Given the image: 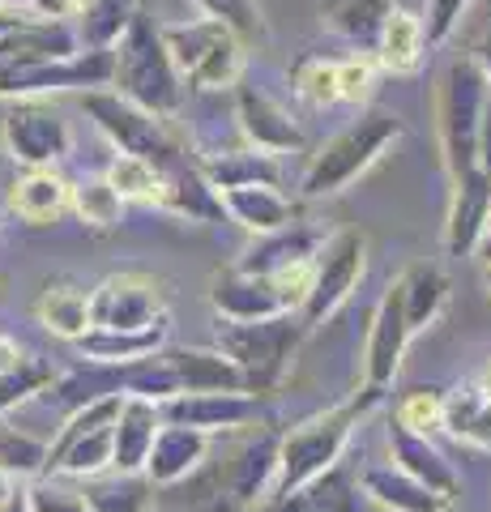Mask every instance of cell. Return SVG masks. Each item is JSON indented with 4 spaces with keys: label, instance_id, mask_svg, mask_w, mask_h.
Returning a JSON list of instances; mask_svg holds the SVG:
<instances>
[{
    "label": "cell",
    "instance_id": "1",
    "mask_svg": "<svg viewBox=\"0 0 491 512\" xmlns=\"http://www.w3.org/2000/svg\"><path fill=\"white\" fill-rule=\"evenodd\" d=\"M107 90L120 94L124 103H133L141 111H150L158 120H171L184 111L188 86L171 64V52L163 43V30L154 26V18L137 9V18L112 47V82Z\"/></svg>",
    "mask_w": 491,
    "mask_h": 512
},
{
    "label": "cell",
    "instance_id": "2",
    "mask_svg": "<svg viewBox=\"0 0 491 512\" xmlns=\"http://www.w3.org/2000/svg\"><path fill=\"white\" fill-rule=\"evenodd\" d=\"M380 397L385 393L363 389L359 397H351V402L312 414V419L295 423L287 436H278V474H274L269 500H282V495L299 491L304 483H312V478H321L325 470H334L346 453V444L355 436V427L380 406Z\"/></svg>",
    "mask_w": 491,
    "mask_h": 512
},
{
    "label": "cell",
    "instance_id": "3",
    "mask_svg": "<svg viewBox=\"0 0 491 512\" xmlns=\"http://www.w3.org/2000/svg\"><path fill=\"white\" fill-rule=\"evenodd\" d=\"M398 137H402L398 111H385V107L363 111L355 124H346L338 137H329L325 146L312 154L304 180H299V192H304V197H334V192L351 188Z\"/></svg>",
    "mask_w": 491,
    "mask_h": 512
},
{
    "label": "cell",
    "instance_id": "4",
    "mask_svg": "<svg viewBox=\"0 0 491 512\" xmlns=\"http://www.w3.org/2000/svg\"><path fill=\"white\" fill-rule=\"evenodd\" d=\"M304 325L299 316H274V320H218V350L240 367L244 389L252 397L274 393L282 376L291 372V363L304 342Z\"/></svg>",
    "mask_w": 491,
    "mask_h": 512
},
{
    "label": "cell",
    "instance_id": "5",
    "mask_svg": "<svg viewBox=\"0 0 491 512\" xmlns=\"http://www.w3.org/2000/svg\"><path fill=\"white\" fill-rule=\"evenodd\" d=\"M487 77L470 56H457L440 73L436 90V128H440V154H445L449 180H462L479 167V120L487 107Z\"/></svg>",
    "mask_w": 491,
    "mask_h": 512
},
{
    "label": "cell",
    "instance_id": "6",
    "mask_svg": "<svg viewBox=\"0 0 491 512\" xmlns=\"http://www.w3.org/2000/svg\"><path fill=\"white\" fill-rule=\"evenodd\" d=\"M163 43L171 52V64L184 77L188 90H235V82L244 77V43L231 35L227 26H218L210 18L193 22H171L158 26Z\"/></svg>",
    "mask_w": 491,
    "mask_h": 512
},
{
    "label": "cell",
    "instance_id": "7",
    "mask_svg": "<svg viewBox=\"0 0 491 512\" xmlns=\"http://www.w3.org/2000/svg\"><path fill=\"white\" fill-rule=\"evenodd\" d=\"M308 265L282 269V274H244V269H223L210 282V308L218 320H274L299 312V303L308 295Z\"/></svg>",
    "mask_w": 491,
    "mask_h": 512
},
{
    "label": "cell",
    "instance_id": "8",
    "mask_svg": "<svg viewBox=\"0 0 491 512\" xmlns=\"http://www.w3.org/2000/svg\"><path fill=\"white\" fill-rule=\"evenodd\" d=\"M82 107H86V116L94 120V128H99V133L116 146V154L141 158V163H150L158 171H167V167H176V163L188 158L180 141L171 137L167 120H158V116H150V111L124 103L120 94H112V90L82 94Z\"/></svg>",
    "mask_w": 491,
    "mask_h": 512
},
{
    "label": "cell",
    "instance_id": "9",
    "mask_svg": "<svg viewBox=\"0 0 491 512\" xmlns=\"http://www.w3.org/2000/svg\"><path fill=\"white\" fill-rule=\"evenodd\" d=\"M363 261H368V239L359 231H334L325 235V244L312 256V274H308V295L299 303V325L316 329L334 316L351 291L363 278Z\"/></svg>",
    "mask_w": 491,
    "mask_h": 512
},
{
    "label": "cell",
    "instance_id": "10",
    "mask_svg": "<svg viewBox=\"0 0 491 512\" xmlns=\"http://www.w3.org/2000/svg\"><path fill=\"white\" fill-rule=\"evenodd\" d=\"M167 316V291L150 274H112L90 291V329L107 333H141L163 325Z\"/></svg>",
    "mask_w": 491,
    "mask_h": 512
},
{
    "label": "cell",
    "instance_id": "11",
    "mask_svg": "<svg viewBox=\"0 0 491 512\" xmlns=\"http://www.w3.org/2000/svg\"><path fill=\"white\" fill-rule=\"evenodd\" d=\"M0 137H5V150L18 167L26 171H47L56 167L60 158L73 150V128L60 116L52 103L43 99H22L5 111V124H0Z\"/></svg>",
    "mask_w": 491,
    "mask_h": 512
},
{
    "label": "cell",
    "instance_id": "12",
    "mask_svg": "<svg viewBox=\"0 0 491 512\" xmlns=\"http://www.w3.org/2000/svg\"><path fill=\"white\" fill-rule=\"evenodd\" d=\"M406 346H410V325L402 312V291H398V282H389L372 312L368 346H363V389L385 393L393 376H398Z\"/></svg>",
    "mask_w": 491,
    "mask_h": 512
},
{
    "label": "cell",
    "instance_id": "13",
    "mask_svg": "<svg viewBox=\"0 0 491 512\" xmlns=\"http://www.w3.org/2000/svg\"><path fill=\"white\" fill-rule=\"evenodd\" d=\"M163 423L193 427L201 436H218V431H244L261 419V397L252 393H180L158 406Z\"/></svg>",
    "mask_w": 491,
    "mask_h": 512
},
{
    "label": "cell",
    "instance_id": "14",
    "mask_svg": "<svg viewBox=\"0 0 491 512\" xmlns=\"http://www.w3.org/2000/svg\"><path fill=\"white\" fill-rule=\"evenodd\" d=\"M235 120H240V133H244V146L261 150V154H287L304 146V133L299 124L291 120V111L282 107L278 99H269L261 86L252 82H235Z\"/></svg>",
    "mask_w": 491,
    "mask_h": 512
},
{
    "label": "cell",
    "instance_id": "15",
    "mask_svg": "<svg viewBox=\"0 0 491 512\" xmlns=\"http://www.w3.org/2000/svg\"><path fill=\"white\" fill-rule=\"evenodd\" d=\"M389 466L402 470L406 478H415V483H423L427 491H436L445 504H453L457 491H462V478H457L453 461L440 453L423 431H410L402 423H389Z\"/></svg>",
    "mask_w": 491,
    "mask_h": 512
},
{
    "label": "cell",
    "instance_id": "16",
    "mask_svg": "<svg viewBox=\"0 0 491 512\" xmlns=\"http://www.w3.org/2000/svg\"><path fill=\"white\" fill-rule=\"evenodd\" d=\"M491 222V175L474 167L462 180H453V205H449V227L445 248L449 256H470Z\"/></svg>",
    "mask_w": 491,
    "mask_h": 512
},
{
    "label": "cell",
    "instance_id": "17",
    "mask_svg": "<svg viewBox=\"0 0 491 512\" xmlns=\"http://www.w3.org/2000/svg\"><path fill=\"white\" fill-rule=\"evenodd\" d=\"M210 457V436H201L193 427H176V423H163L154 436V448L146 457V478L150 487H176L184 483L193 470H201V461Z\"/></svg>",
    "mask_w": 491,
    "mask_h": 512
},
{
    "label": "cell",
    "instance_id": "18",
    "mask_svg": "<svg viewBox=\"0 0 491 512\" xmlns=\"http://www.w3.org/2000/svg\"><path fill=\"white\" fill-rule=\"evenodd\" d=\"M180 393H248L244 376L218 346H167L163 350Z\"/></svg>",
    "mask_w": 491,
    "mask_h": 512
},
{
    "label": "cell",
    "instance_id": "19",
    "mask_svg": "<svg viewBox=\"0 0 491 512\" xmlns=\"http://www.w3.org/2000/svg\"><path fill=\"white\" fill-rule=\"evenodd\" d=\"M325 244V231L321 227H308V222H291V227H282L274 235H261L257 244H252L235 269H244V274H282V269H295V265H308L316 248Z\"/></svg>",
    "mask_w": 491,
    "mask_h": 512
},
{
    "label": "cell",
    "instance_id": "20",
    "mask_svg": "<svg viewBox=\"0 0 491 512\" xmlns=\"http://www.w3.org/2000/svg\"><path fill=\"white\" fill-rule=\"evenodd\" d=\"M158 427H163V414H158L154 402L124 397L116 423H112V474H141L146 470V457L154 448Z\"/></svg>",
    "mask_w": 491,
    "mask_h": 512
},
{
    "label": "cell",
    "instance_id": "21",
    "mask_svg": "<svg viewBox=\"0 0 491 512\" xmlns=\"http://www.w3.org/2000/svg\"><path fill=\"white\" fill-rule=\"evenodd\" d=\"M223 201V218H231L235 227H244L248 235H274L282 227L295 222V205L287 201L282 188H269V184H248V188H227L218 192Z\"/></svg>",
    "mask_w": 491,
    "mask_h": 512
},
{
    "label": "cell",
    "instance_id": "22",
    "mask_svg": "<svg viewBox=\"0 0 491 512\" xmlns=\"http://www.w3.org/2000/svg\"><path fill=\"white\" fill-rule=\"evenodd\" d=\"M440 431H449L457 444L491 453V397L483 393L479 380H462L445 393V402H440Z\"/></svg>",
    "mask_w": 491,
    "mask_h": 512
},
{
    "label": "cell",
    "instance_id": "23",
    "mask_svg": "<svg viewBox=\"0 0 491 512\" xmlns=\"http://www.w3.org/2000/svg\"><path fill=\"white\" fill-rule=\"evenodd\" d=\"M197 171L205 175V184L214 192H227V188H248V184H269V188H282V167L274 154H261L252 146H235V150H218V154H205Z\"/></svg>",
    "mask_w": 491,
    "mask_h": 512
},
{
    "label": "cell",
    "instance_id": "24",
    "mask_svg": "<svg viewBox=\"0 0 491 512\" xmlns=\"http://www.w3.org/2000/svg\"><path fill=\"white\" fill-rule=\"evenodd\" d=\"M274 474H278V436H257L248 448H240V457L227 470L231 508H257L261 500H269Z\"/></svg>",
    "mask_w": 491,
    "mask_h": 512
},
{
    "label": "cell",
    "instance_id": "25",
    "mask_svg": "<svg viewBox=\"0 0 491 512\" xmlns=\"http://www.w3.org/2000/svg\"><path fill=\"white\" fill-rule=\"evenodd\" d=\"M158 210L180 214L188 222H223V201H218V192L205 184V175L197 171V163H188V158L163 171Z\"/></svg>",
    "mask_w": 491,
    "mask_h": 512
},
{
    "label": "cell",
    "instance_id": "26",
    "mask_svg": "<svg viewBox=\"0 0 491 512\" xmlns=\"http://www.w3.org/2000/svg\"><path fill=\"white\" fill-rule=\"evenodd\" d=\"M69 197H73V184L65 180V175H56L52 167L26 171L9 192V210L22 222H30V227H47V222L69 214Z\"/></svg>",
    "mask_w": 491,
    "mask_h": 512
},
{
    "label": "cell",
    "instance_id": "27",
    "mask_svg": "<svg viewBox=\"0 0 491 512\" xmlns=\"http://www.w3.org/2000/svg\"><path fill=\"white\" fill-rule=\"evenodd\" d=\"M359 491L385 512H449V504L436 491H427L393 466H368L359 474Z\"/></svg>",
    "mask_w": 491,
    "mask_h": 512
},
{
    "label": "cell",
    "instance_id": "28",
    "mask_svg": "<svg viewBox=\"0 0 491 512\" xmlns=\"http://www.w3.org/2000/svg\"><path fill=\"white\" fill-rule=\"evenodd\" d=\"M171 338V320L154 329H141V333H107V329H90L86 338H77L73 350L82 355V363H107V367H120V363H133V359H146L158 355Z\"/></svg>",
    "mask_w": 491,
    "mask_h": 512
},
{
    "label": "cell",
    "instance_id": "29",
    "mask_svg": "<svg viewBox=\"0 0 491 512\" xmlns=\"http://www.w3.org/2000/svg\"><path fill=\"white\" fill-rule=\"evenodd\" d=\"M257 512H359V478H351L342 466L325 470L321 478H312L299 491L269 500Z\"/></svg>",
    "mask_w": 491,
    "mask_h": 512
},
{
    "label": "cell",
    "instance_id": "30",
    "mask_svg": "<svg viewBox=\"0 0 491 512\" xmlns=\"http://www.w3.org/2000/svg\"><path fill=\"white\" fill-rule=\"evenodd\" d=\"M398 291H402V312H406L410 338H415V333H423L440 312H445V303H449V278H445V269H440V265L415 261L398 278Z\"/></svg>",
    "mask_w": 491,
    "mask_h": 512
},
{
    "label": "cell",
    "instance_id": "31",
    "mask_svg": "<svg viewBox=\"0 0 491 512\" xmlns=\"http://www.w3.org/2000/svg\"><path fill=\"white\" fill-rule=\"evenodd\" d=\"M423 52H427V43H423V18H415V13L402 9V5H393L385 26H380V39L372 47L376 64H380V69H389V73H415Z\"/></svg>",
    "mask_w": 491,
    "mask_h": 512
},
{
    "label": "cell",
    "instance_id": "32",
    "mask_svg": "<svg viewBox=\"0 0 491 512\" xmlns=\"http://www.w3.org/2000/svg\"><path fill=\"white\" fill-rule=\"evenodd\" d=\"M35 312H39V325L65 342H77L90 333V291H82L73 282H52L39 295Z\"/></svg>",
    "mask_w": 491,
    "mask_h": 512
},
{
    "label": "cell",
    "instance_id": "33",
    "mask_svg": "<svg viewBox=\"0 0 491 512\" xmlns=\"http://www.w3.org/2000/svg\"><path fill=\"white\" fill-rule=\"evenodd\" d=\"M389 9H393V0H325L321 5L325 22L334 26L355 52H368V56L380 39V26H385Z\"/></svg>",
    "mask_w": 491,
    "mask_h": 512
},
{
    "label": "cell",
    "instance_id": "34",
    "mask_svg": "<svg viewBox=\"0 0 491 512\" xmlns=\"http://www.w3.org/2000/svg\"><path fill=\"white\" fill-rule=\"evenodd\" d=\"M137 18V0H94V5L73 22V35L82 52H112L120 35Z\"/></svg>",
    "mask_w": 491,
    "mask_h": 512
},
{
    "label": "cell",
    "instance_id": "35",
    "mask_svg": "<svg viewBox=\"0 0 491 512\" xmlns=\"http://www.w3.org/2000/svg\"><path fill=\"white\" fill-rule=\"evenodd\" d=\"M150 483L141 474H99L82 483L86 512H146L150 508Z\"/></svg>",
    "mask_w": 491,
    "mask_h": 512
},
{
    "label": "cell",
    "instance_id": "36",
    "mask_svg": "<svg viewBox=\"0 0 491 512\" xmlns=\"http://www.w3.org/2000/svg\"><path fill=\"white\" fill-rule=\"evenodd\" d=\"M69 210L82 218V227H90V231H116L120 214H124V201L116 197V188L107 184L103 175H86V180L73 184Z\"/></svg>",
    "mask_w": 491,
    "mask_h": 512
},
{
    "label": "cell",
    "instance_id": "37",
    "mask_svg": "<svg viewBox=\"0 0 491 512\" xmlns=\"http://www.w3.org/2000/svg\"><path fill=\"white\" fill-rule=\"evenodd\" d=\"M47 470V444L30 436L22 427L0 423V474H9L13 483H35Z\"/></svg>",
    "mask_w": 491,
    "mask_h": 512
},
{
    "label": "cell",
    "instance_id": "38",
    "mask_svg": "<svg viewBox=\"0 0 491 512\" xmlns=\"http://www.w3.org/2000/svg\"><path fill=\"white\" fill-rule=\"evenodd\" d=\"M103 180L116 188L120 201H141V205H158V192H163V171L141 163V158H129V154H116L107 163Z\"/></svg>",
    "mask_w": 491,
    "mask_h": 512
},
{
    "label": "cell",
    "instance_id": "39",
    "mask_svg": "<svg viewBox=\"0 0 491 512\" xmlns=\"http://www.w3.org/2000/svg\"><path fill=\"white\" fill-rule=\"evenodd\" d=\"M193 5L201 9V18L227 26L244 47L265 39V18H261L257 0H193Z\"/></svg>",
    "mask_w": 491,
    "mask_h": 512
},
{
    "label": "cell",
    "instance_id": "40",
    "mask_svg": "<svg viewBox=\"0 0 491 512\" xmlns=\"http://www.w3.org/2000/svg\"><path fill=\"white\" fill-rule=\"evenodd\" d=\"M52 380H56V372L43 359H22L13 372L0 376V423H5L9 410H18L22 402H30V397L52 389Z\"/></svg>",
    "mask_w": 491,
    "mask_h": 512
},
{
    "label": "cell",
    "instance_id": "41",
    "mask_svg": "<svg viewBox=\"0 0 491 512\" xmlns=\"http://www.w3.org/2000/svg\"><path fill=\"white\" fill-rule=\"evenodd\" d=\"M295 90L312 107H334L338 103V60L312 56L304 64H295Z\"/></svg>",
    "mask_w": 491,
    "mask_h": 512
},
{
    "label": "cell",
    "instance_id": "42",
    "mask_svg": "<svg viewBox=\"0 0 491 512\" xmlns=\"http://www.w3.org/2000/svg\"><path fill=\"white\" fill-rule=\"evenodd\" d=\"M376 56L368 52H351L346 60H338V103H363L376 86Z\"/></svg>",
    "mask_w": 491,
    "mask_h": 512
},
{
    "label": "cell",
    "instance_id": "43",
    "mask_svg": "<svg viewBox=\"0 0 491 512\" xmlns=\"http://www.w3.org/2000/svg\"><path fill=\"white\" fill-rule=\"evenodd\" d=\"M440 402H445V389H410L402 402H398V419L410 431H436L440 427Z\"/></svg>",
    "mask_w": 491,
    "mask_h": 512
},
{
    "label": "cell",
    "instance_id": "44",
    "mask_svg": "<svg viewBox=\"0 0 491 512\" xmlns=\"http://www.w3.org/2000/svg\"><path fill=\"white\" fill-rule=\"evenodd\" d=\"M26 491H30V512H86L82 491L65 487L60 478H35Z\"/></svg>",
    "mask_w": 491,
    "mask_h": 512
},
{
    "label": "cell",
    "instance_id": "45",
    "mask_svg": "<svg viewBox=\"0 0 491 512\" xmlns=\"http://www.w3.org/2000/svg\"><path fill=\"white\" fill-rule=\"evenodd\" d=\"M470 0H427V18H423V43L427 47H440L445 43L457 22H462V13H466Z\"/></svg>",
    "mask_w": 491,
    "mask_h": 512
},
{
    "label": "cell",
    "instance_id": "46",
    "mask_svg": "<svg viewBox=\"0 0 491 512\" xmlns=\"http://www.w3.org/2000/svg\"><path fill=\"white\" fill-rule=\"evenodd\" d=\"M94 5V0H30L26 13H35V18H47V22H77L82 13Z\"/></svg>",
    "mask_w": 491,
    "mask_h": 512
},
{
    "label": "cell",
    "instance_id": "47",
    "mask_svg": "<svg viewBox=\"0 0 491 512\" xmlns=\"http://www.w3.org/2000/svg\"><path fill=\"white\" fill-rule=\"evenodd\" d=\"M479 171L491 175V94H487L483 120H479Z\"/></svg>",
    "mask_w": 491,
    "mask_h": 512
},
{
    "label": "cell",
    "instance_id": "48",
    "mask_svg": "<svg viewBox=\"0 0 491 512\" xmlns=\"http://www.w3.org/2000/svg\"><path fill=\"white\" fill-rule=\"evenodd\" d=\"M26 355H22V346L13 342V338H5V333H0V376L5 372H13V367H18Z\"/></svg>",
    "mask_w": 491,
    "mask_h": 512
},
{
    "label": "cell",
    "instance_id": "49",
    "mask_svg": "<svg viewBox=\"0 0 491 512\" xmlns=\"http://www.w3.org/2000/svg\"><path fill=\"white\" fill-rule=\"evenodd\" d=\"M30 483H13V491L0 500V512H30Z\"/></svg>",
    "mask_w": 491,
    "mask_h": 512
},
{
    "label": "cell",
    "instance_id": "50",
    "mask_svg": "<svg viewBox=\"0 0 491 512\" xmlns=\"http://www.w3.org/2000/svg\"><path fill=\"white\" fill-rule=\"evenodd\" d=\"M470 60H474V64H479V73L487 77V86H491V35H487V39L479 43V52H474Z\"/></svg>",
    "mask_w": 491,
    "mask_h": 512
},
{
    "label": "cell",
    "instance_id": "51",
    "mask_svg": "<svg viewBox=\"0 0 491 512\" xmlns=\"http://www.w3.org/2000/svg\"><path fill=\"white\" fill-rule=\"evenodd\" d=\"M483 256V261H491V222H487V231H483V239H479V248H474Z\"/></svg>",
    "mask_w": 491,
    "mask_h": 512
},
{
    "label": "cell",
    "instance_id": "52",
    "mask_svg": "<svg viewBox=\"0 0 491 512\" xmlns=\"http://www.w3.org/2000/svg\"><path fill=\"white\" fill-rule=\"evenodd\" d=\"M9 491H13V478H9V474H0V500H5Z\"/></svg>",
    "mask_w": 491,
    "mask_h": 512
},
{
    "label": "cell",
    "instance_id": "53",
    "mask_svg": "<svg viewBox=\"0 0 491 512\" xmlns=\"http://www.w3.org/2000/svg\"><path fill=\"white\" fill-rule=\"evenodd\" d=\"M5 9H18V13H26V9H30V0H5Z\"/></svg>",
    "mask_w": 491,
    "mask_h": 512
},
{
    "label": "cell",
    "instance_id": "54",
    "mask_svg": "<svg viewBox=\"0 0 491 512\" xmlns=\"http://www.w3.org/2000/svg\"><path fill=\"white\" fill-rule=\"evenodd\" d=\"M483 282H487V295H491V261H483Z\"/></svg>",
    "mask_w": 491,
    "mask_h": 512
},
{
    "label": "cell",
    "instance_id": "55",
    "mask_svg": "<svg viewBox=\"0 0 491 512\" xmlns=\"http://www.w3.org/2000/svg\"><path fill=\"white\" fill-rule=\"evenodd\" d=\"M479 384H483V393H487V397H491V367H487V376H483V380H479Z\"/></svg>",
    "mask_w": 491,
    "mask_h": 512
},
{
    "label": "cell",
    "instance_id": "56",
    "mask_svg": "<svg viewBox=\"0 0 491 512\" xmlns=\"http://www.w3.org/2000/svg\"><path fill=\"white\" fill-rule=\"evenodd\" d=\"M0 218H5V201H0Z\"/></svg>",
    "mask_w": 491,
    "mask_h": 512
},
{
    "label": "cell",
    "instance_id": "57",
    "mask_svg": "<svg viewBox=\"0 0 491 512\" xmlns=\"http://www.w3.org/2000/svg\"><path fill=\"white\" fill-rule=\"evenodd\" d=\"M0 13H5V0H0Z\"/></svg>",
    "mask_w": 491,
    "mask_h": 512
}]
</instances>
